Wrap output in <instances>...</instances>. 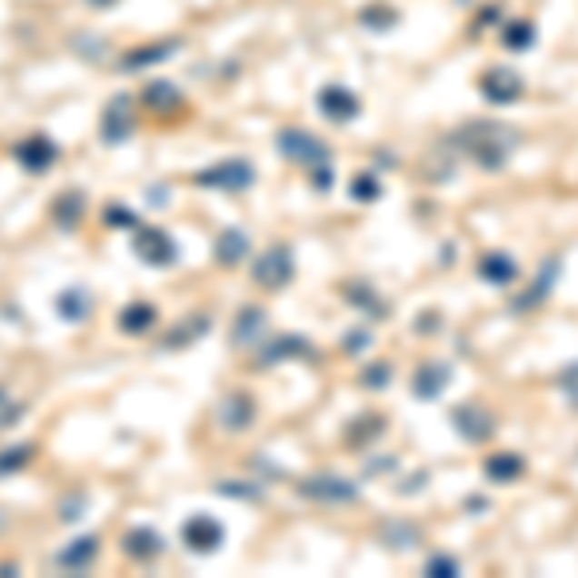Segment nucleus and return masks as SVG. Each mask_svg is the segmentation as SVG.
<instances>
[{"mask_svg":"<svg viewBox=\"0 0 578 578\" xmlns=\"http://www.w3.org/2000/svg\"><path fill=\"white\" fill-rule=\"evenodd\" d=\"M74 51L82 55V58H89V62H96V58H101V51H105V43L96 39V35H74Z\"/></svg>","mask_w":578,"mask_h":578,"instance_id":"obj_26","label":"nucleus"},{"mask_svg":"<svg viewBox=\"0 0 578 578\" xmlns=\"http://www.w3.org/2000/svg\"><path fill=\"white\" fill-rule=\"evenodd\" d=\"M297 493L304 497H316V502H351L359 490L351 486V482L344 478H309V482H301Z\"/></svg>","mask_w":578,"mask_h":578,"instance_id":"obj_12","label":"nucleus"},{"mask_svg":"<svg viewBox=\"0 0 578 578\" xmlns=\"http://www.w3.org/2000/svg\"><path fill=\"white\" fill-rule=\"evenodd\" d=\"M96 552H101V540H96V536H74L66 548L55 555V563H58L62 571H85L93 559H96Z\"/></svg>","mask_w":578,"mask_h":578,"instance_id":"obj_10","label":"nucleus"},{"mask_svg":"<svg viewBox=\"0 0 578 578\" xmlns=\"http://www.w3.org/2000/svg\"><path fill=\"white\" fill-rule=\"evenodd\" d=\"M182 543L193 555H213L224 543V524L208 513H193V517L182 524Z\"/></svg>","mask_w":578,"mask_h":578,"instance_id":"obj_1","label":"nucleus"},{"mask_svg":"<svg viewBox=\"0 0 578 578\" xmlns=\"http://www.w3.org/2000/svg\"><path fill=\"white\" fill-rule=\"evenodd\" d=\"M289 355H313L309 351V344L304 340H297V335H282V340H274L270 347H263V363H282V359H289Z\"/></svg>","mask_w":578,"mask_h":578,"instance_id":"obj_19","label":"nucleus"},{"mask_svg":"<svg viewBox=\"0 0 578 578\" xmlns=\"http://www.w3.org/2000/svg\"><path fill=\"white\" fill-rule=\"evenodd\" d=\"M216 421L228 428V432H244V428H251V421H254V401L247 397V394H228L220 401V409H216Z\"/></svg>","mask_w":578,"mask_h":578,"instance_id":"obj_9","label":"nucleus"},{"mask_svg":"<svg viewBox=\"0 0 578 578\" xmlns=\"http://www.w3.org/2000/svg\"><path fill=\"white\" fill-rule=\"evenodd\" d=\"M428 571H432V574H455V571H459V563H455V559H432Z\"/></svg>","mask_w":578,"mask_h":578,"instance_id":"obj_31","label":"nucleus"},{"mask_svg":"<svg viewBox=\"0 0 578 578\" xmlns=\"http://www.w3.org/2000/svg\"><path fill=\"white\" fill-rule=\"evenodd\" d=\"M486 471H490L497 482H505L509 474H517V471H521V463H517V459H490V463H486Z\"/></svg>","mask_w":578,"mask_h":578,"instance_id":"obj_28","label":"nucleus"},{"mask_svg":"<svg viewBox=\"0 0 578 578\" xmlns=\"http://www.w3.org/2000/svg\"><path fill=\"white\" fill-rule=\"evenodd\" d=\"M247 251H251V239H247V232H239V228L220 232L216 247H213L220 266H239V259H247Z\"/></svg>","mask_w":578,"mask_h":578,"instance_id":"obj_13","label":"nucleus"},{"mask_svg":"<svg viewBox=\"0 0 578 578\" xmlns=\"http://www.w3.org/2000/svg\"><path fill=\"white\" fill-rule=\"evenodd\" d=\"M478 274L486 278V282H493V285H505V282L517 278V263L505 259V254H486L482 266H478Z\"/></svg>","mask_w":578,"mask_h":578,"instance_id":"obj_17","label":"nucleus"},{"mask_svg":"<svg viewBox=\"0 0 578 578\" xmlns=\"http://www.w3.org/2000/svg\"><path fill=\"white\" fill-rule=\"evenodd\" d=\"M216 490L228 493V497H259V486H244V482H239V486H235V482H220Z\"/></svg>","mask_w":578,"mask_h":578,"instance_id":"obj_29","label":"nucleus"},{"mask_svg":"<svg viewBox=\"0 0 578 578\" xmlns=\"http://www.w3.org/2000/svg\"><path fill=\"white\" fill-rule=\"evenodd\" d=\"M193 182L208 185V189H247L254 182V170L247 163H220V166L193 174Z\"/></svg>","mask_w":578,"mask_h":578,"instance_id":"obj_6","label":"nucleus"},{"mask_svg":"<svg viewBox=\"0 0 578 578\" xmlns=\"http://www.w3.org/2000/svg\"><path fill=\"white\" fill-rule=\"evenodd\" d=\"M282 143V151L289 158H301V163H313V158H324V147H316V139L313 135H297V132H282L278 135Z\"/></svg>","mask_w":578,"mask_h":578,"instance_id":"obj_16","label":"nucleus"},{"mask_svg":"<svg viewBox=\"0 0 578 578\" xmlns=\"http://www.w3.org/2000/svg\"><path fill=\"white\" fill-rule=\"evenodd\" d=\"M89 509V497L85 493H70V497H62V505H58V517L74 524V521H82V513Z\"/></svg>","mask_w":578,"mask_h":578,"instance_id":"obj_22","label":"nucleus"},{"mask_svg":"<svg viewBox=\"0 0 578 578\" xmlns=\"http://www.w3.org/2000/svg\"><path fill=\"white\" fill-rule=\"evenodd\" d=\"M143 101H147L151 108H170V105H178L182 96H178V89H174L170 82H151L147 93H143Z\"/></svg>","mask_w":578,"mask_h":578,"instance_id":"obj_21","label":"nucleus"},{"mask_svg":"<svg viewBox=\"0 0 578 578\" xmlns=\"http://www.w3.org/2000/svg\"><path fill=\"white\" fill-rule=\"evenodd\" d=\"M24 416V405H15V401H8V394L0 390V428H12L15 421Z\"/></svg>","mask_w":578,"mask_h":578,"instance_id":"obj_27","label":"nucleus"},{"mask_svg":"<svg viewBox=\"0 0 578 578\" xmlns=\"http://www.w3.org/2000/svg\"><path fill=\"white\" fill-rule=\"evenodd\" d=\"M185 332H174V335H166V347H182V344H189V340H197V335L208 328V316H193L189 324H182Z\"/></svg>","mask_w":578,"mask_h":578,"instance_id":"obj_24","label":"nucleus"},{"mask_svg":"<svg viewBox=\"0 0 578 578\" xmlns=\"http://www.w3.org/2000/svg\"><path fill=\"white\" fill-rule=\"evenodd\" d=\"M31 459H35V443H12V447H5V452H0V478L24 471Z\"/></svg>","mask_w":578,"mask_h":578,"instance_id":"obj_20","label":"nucleus"},{"mask_svg":"<svg viewBox=\"0 0 578 578\" xmlns=\"http://www.w3.org/2000/svg\"><path fill=\"white\" fill-rule=\"evenodd\" d=\"M89 8H112V5H120V0H85Z\"/></svg>","mask_w":578,"mask_h":578,"instance_id":"obj_32","label":"nucleus"},{"mask_svg":"<svg viewBox=\"0 0 578 578\" xmlns=\"http://www.w3.org/2000/svg\"><path fill=\"white\" fill-rule=\"evenodd\" d=\"M0 533H5V517H0Z\"/></svg>","mask_w":578,"mask_h":578,"instance_id":"obj_33","label":"nucleus"},{"mask_svg":"<svg viewBox=\"0 0 578 578\" xmlns=\"http://www.w3.org/2000/svg\"><path fill=\"white\" fill-rule=\"evenodd\" d=\"M55 313L62 320H70V324H82V320L93 316V301H89V289L82 285H66L62 294L55 297Z\"/></svg>","mask_w":578,"mask_h":578,"instance_id":"obj_11","label":"nucleus"},{"mask_svg":"<svg viewBox=\"0 0 578 578\" xmlns=\"http://www.w3.org/2000/svg\"><path fill=\"white\" fill-rule=\"evenodd\" d=\"M154 320H158L154 304L132 301V304H124V309H120V332H124V335H143L147 328H154Z\"/></svg>","mask_w":578,"mask_h":578,"instance_id":"obj_14","label":"nucleus"},{"mask_svg":"<svg viewBox=\"0 0 578 578\" xmlns=\"http://www.w3.org/2000/svg\"><path fill=\"white\" fill-rule=\"evenodd\" d=\"M105 224H108V228H135V213L124 201H112L108 213H105Z\"/></svg>","mask_w":578,"mask_h":578,"instance_id":"obj_25","label":"nucleus"},{"mask_svg":"<svg viewBox=\"0 0 578 578\" xmlns=\"http://www.w3.org/2000/svg\"><path fill=\"white\" fill-rule=\"evenodd\" d=\"M85 193L82 189H62L58 197L51 201V220H55V228H62V232H74L77 224H82V216H85Z\"/></svg>","mask_w":578,"mask_h":578,"instance_id":"obj_7","label":"nucleus"},{"mask_svg":"<svg viewBox=\"0 0 578 578\" xmlns=\"http://www.w3.org/2000/svg\"><path fill=\"white\" fill-rule=\"evenodd\" d=\"M132 247L135 254L147 266H170V263H178V244L163 232V228H135L132 235Z\"/></svg>","mask_w":578,"mask_h":578,"instance_id":"obj_2","label":"nucleus"},{"mask_svg":"<svg viewBox=\"0 0 578 578\" xmlns=\"http://www.w3.org/2000/svg\"><path fill=\"white\" fill-rule=\"evenodd\" d=\"M254 282H259L263 289H282L294 282V251H289L285 244L270 247L259 263H254Z\"/></svg>","mask_w":578,"mask_h":578,"instance_id":"obj_3","label":"nucleus"},{"mask_svg":"<svg viewBox=\"0 0 578 578\" xmlns=\"http://www.w3.org/2000/svg\"><path fill=\"white\" fill-rule=\"evenodd\" d=\"M559 382H563L567 397H571L574 405H578V363H574V366H567V371H563V378H559Z\"/></svg>","mask_w":578,"mask_h":578,"instance_id":"obj_30","label":"nucleus"},{"mask_svg":"<svg viewBox=\"0 0 578 578\" xmlns=\"http://www.w3.org/2000/svg\"><path fill=\"white\" fill-rule=\"evenodd\" d=\"M132 127H135V120H132V96H127V93L112 96V101L105 105V112H101V139L108 143V147H116V143H124L127 135H132Z\"/></svg>","mask_w":578,"mask_h":578,"instance_id":"obj_4","label":"nucleus"},{"mask_svg":"<svg viewBox=\"0 0 578 578\" xmlns=\"http://www.w3.org/2000/svg\"><path fill=\"white\" fill-rule=\"evenodd\" d=\"M124 555L135 559V563H151V559L163 555V536L154 528L139 524V528H127L124 533Z\"/></svg>","mask_w":578,"mask_h":578,"instance_id":"obj_8","label":"nucleus"},{"mask_svg":"<svg viewBox=\"0 0 578 578\" xmlns=\"http://www.w3.org/2000/svg\"><path fill=\"white\" fill-rule=\"evenodd\" d=\"M443 378H447L443 366H432L428 374L421 371V378H416V397H436V394H440V385H443Z\"/></svg>","mask_w":578,"mask_h":578,"instance_id":"obj_23","label":"nucleus"},{"mask_svg":"<svg viewBox=\"0 0 578 578\" xmlns=\"http://www.w3.org/2000/svg\"><path fill=\"white\" fill-rule=\"evenodd\" d=\"M266 313L263 309H254V304H247V309H239L235 313V332H232V344H251V340H259V335L266 332Z\"/></svg>","mask_w":578,"mask_h":578,"instance_id":"obj_15","label":"nucleus"},{"mask_svg":"<svg viewBox=\"0 0 578 578\" xmlns=\"http://www.w3.org/2000/svg\"><path fill=\"white\" fill-rule=\"evenodd\" d=\"M174 51V43H158V46H135L132 55H124L120 58V70H139V66H151V62H163L170 58Z\"/></svg>","mask_w":578,"mask_h":578,"instance_id":"obj_18","label":"nucleus"},{"mask_svg":"<svg viewBox=\"0 0 578 578\" xmlns=\"http://www.w3.org/2000/svg\"><path fill=\"white\" fill-rule=\"evenodd\" d=\"M12 154L27 174H43V170H51L58 163V143L51 135H31V139L15 143Z\"/></svg>","mask_w":578,"mask_h":578,"instance_id":"obj_5","label":"nucleus"}]
</instances>
